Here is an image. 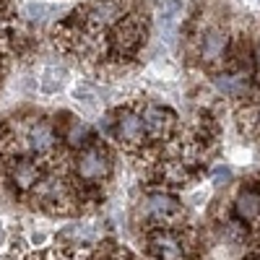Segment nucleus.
Wrapping results in <instances>:
<instances>
[{
  "label": "nucleus",
  "instance_id": "9d476101",
  "mask_svg": "<svg viewBox=\"0 0 260 260\" xmlns=\"http://www.w3.org/2000/svg\"><path fill=\"white\" fill-rule=\"evenodd\" d=\"M216 89L224 96H245L247 81H245V76H219L216 78Z\"/></svg>",
  "mask_w": 260,
  "mask_h": 260
},
{
  "label": "nucleus",
  "instance_id": "9b49d317",
  "mask_svg": "<svg viewBox=\"0 0 260 260\" xmlns=\"http://www.w3.org/2000/svg\"><path fill=\"white\" fill-rule=\"evenodd\" d=\"M224 232H226V237H229V240H234V242L245 240V224H242V221H229Z\"/></svg>",
  "mask_w": 260,
  "mask_h": 260
},
{
  "label": "nucleus",
  "instance_id": "4468645a",
  "mask_svg": "<svg viewBox=\"0 0 260 260\" xmlns=\"http://www.w3.org/2000/svg\"><path fill=\"white\" fill-rule=\"evenodd\" d=\"M255 62H257V68H260V42L255 45Z\"/></svg>",
  "mask_w": 260,
  "mask_h": 260
},
{
  "label": "nucleus",
  "instance_id": "423d86ee",
  "mask_svg": "<svg viewBox=\"0 0 260 260\" xmlns=\"http://www.w3.org/2000/svg\"><path fill=\"white\" fill-rule=\"evenodd\" d=\"M0 172H6V180L11 185V190L16 192H31L39 180L45 177V167L39 164V159L34 156H16V159H8V167H3Z\"/></svg>",
  "mask_w": 260,
  "mask_h": 260
},
{
  "label": "nucleus",
  "instance_id": "f8f14e48",
  "mask_svg": "<svg viewBox=\"0 0 260 260\" xmlns=\"http://www.w3.org/2000/svg\"><path fill=\"white\" fill-rule=\"evenodd\" d=\"M182 11V0H167V3L161 6V13L164 18H175V13Z\"/></svg>",
  "mask_w": 260,
  "mask_h": 260
},
{
  "label": "nucleus",
  "instance_id": "ddd939ff",
  "mask_svg": "<svg viewBox=\"0 0 260 260\" xmlns=\"http://www.w3.org/2000/svg\"><path fill=\"white\" fill-rule=\"evenodd\" d=\"M6 237H8L6 234V226H3V221H0V245H6Z\"/></svg>",
  "mask_w": 260,
  "mask_h": 260
},
{
  "label": "nucleus",
  "instance_id": "39448f33",
  "mask_svg": "<svg viewBox=\"0 0 260 260\" xmlns=\"http://www.w3.org/2000/svg\"><path fill=\"white\" fill-rule=\"evenodd\" d=\"M141 120L146 127V138L156 141V143H167L175 141L177 136V115L164 104H146L141 110Z\"/></svg>",
  "mask_w": 260,
  "mask_h": 260
},
{
  "label": "nucleus",
  "instance_id": "f03ea898",
  "mask_svg": "<svg viewBox=\"0 0 260 260\" xmlns=\"http://www.w3.org/2000/svg\"><path fill=\"white\" fill-rule=\"evenodd\" d=\"M138 216H141L143 226L148 229L177 226L182 219V203L177 198H172L169 192H148L138 208Z\"/></svg>",
  "mask_w": 260,
  "mask_h": 260
},
{
  "label": "nucleus",
  "instance_id": "20e7f679",
  "mask_svg": "<svg viewBox=\"0 0 260 260\" xmlns=\"http://www.w3.org/2000/svg\"><path fill=\"white\" fill-rule=\"evenodd\" d=\"M146 242H148V252L156 260H190L192 255V240L177 226L151 229L146 234Z\"/></svg>",
  "mask_w": 260,
  "mask_h": 260
},
{
  "label": "nucleus",
  "instance_id": "6e6552de",
  "mask_svg": "<svg viewBox=\"0 0 260 260\" xmlns=\"http://www.w3.org/2000/svg\"><path fill=\"white\" fill-rule=\"evenodd\" d=\"M224 47H226V31L208 29L206 37L201 39V60H206V62L219 60L224 55Z\"/></svg>",
  "mask_w": 260,
  "mask_h": 260
},
{
  "label": "nucleus",
  "instance_id": "1a4fd4ad",
  "mask_svg": "<svg viewBox=\"0 0 260 260\" xmlns=\"http://www.w3.org/2000/svg\"><path fill=\"white\" fill-rule=\"evenodd\" d=\"M94 141V136H91V127L86 125V122H78V120H73L71 125H68V130H65V143H68L71 148H83V146H89Z\"/></svg>",
  "mask_w": 260,
  "mask_h": 260
},
{
  "label": "nucleus",
  "instance_id": "2eb2a0df",
  "mask_svg": "<svg viewBox=\"0 0 260 260\" xmlns=\"http://www.w3.org/2000/svg\"><path fill=\"white\" fill-rule=\"evenodd\" d=\"M255 117H257V122H260V110H257V115H255Z\"/></svg>",
  "mask_w": 260,
  "mask_h": 260
},
{
  "label": "nucleus",
  "instance_id": "7ed1b4c3",
  "mask_svg": "<svg viewBox=\"0 0 260 260\" xmlns=\"http://www.w3.org/2000/svg\"><path fill=\"white\" fill-rule=\"evenodd\" d=\"M110 115H112V130H110V136L122 148H127V151L143 148V143L148 138H146V127H143V120H141V107L122 104L120 110H115Z\"/></svg>",
  "mask_w": 260,
  "mask_h": 260
},
{
  "label": "nucleus",
  "instance_id": "0eeeda50",
  "mask_svg": "<svg viewBox=\"0 0 260 260\" xmlns=\"http://www.w3.org/2000/svg\"><path fill=\"white\" fill-rule=\"evenodd\" d=\"M234 213H237V221H245V224L260 221V190L245 187V190L237 192V198H234Z\"/></svg>",
  "mask_w": 260,
  "mask_h": 260
},
{
  "label": "nucleus",
  "instance_id": "f257e3e1",
  "mask_svg": "<svg viewBox=\"0 0 260 260\" xmlns=\"http://www.w3.org/2000/svg\"><path fill=\"white\" fill-rule=\"evenodd\" d=\"M112 154L99 138H94L89 146H83L76 156V190L78 198H83V192L96 190L99 185H104L112 177Z\"/></svg>",
  "mask_w": 260,
  "mask_h": 260
}]
</instances>
